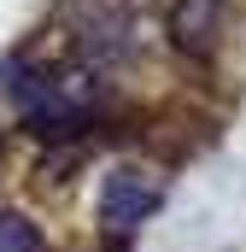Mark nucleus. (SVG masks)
<instances>
[{
  "mask_svg": "<svg viewBox=\"0 0 246 252\" xmlns=\"http://www.w3.org/2000/svg\"><path fill=\"white\" fill-rule=\"evenodd\" d=\"M0 252H41L35 223H24L18 211H0Z\"/></svg>",
  "mask_w": 246,
  "mask_h": 252,
  "instance_id": "7ed1b4c3",
  "label": "nucleus"
},
{
  "mask_svg": "<svg viewBox=\"0 0 246 252\" xmlns=\"http://www.w3.org/2000/svg\"><path fill=\"white\" fill-rule=\"evenodd\" d=\"M158 193H164V176H158V170L123 164V170L106 176V188H100V223H106L112 235H129V229L158 205Z\"/></svg>",
  "mask_w": 246,
  "mask_h": 252,
  "instance_id": "f257e3e1",
  "label": "nucleus"
},
{
  "mask_svg": "<svg viewBox=\"0 0 246 252\" xmlns=\"http://www.w3.org/2000/svg\"><path fill=\"white\" fill-rule=\"evenodd\" d=\"M217 6H223V0H182V6H176V41H182V47H193V53L211 47V35H217Z\"/></svg>",
  "mask_w": 246,
  "mask_h": 252,
  "instance_id": "f03ea898",
  "label": "nucleus"
}]
</instances>
